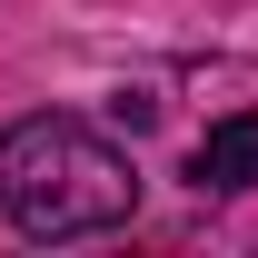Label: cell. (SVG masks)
<instances>
[{
  "instance_id": "6da1fadb",
  "label": "cell",
  "mask_w": 258,
  "mask_h": 258,
  "mask_svg": "<svg viewBox=\"0 0 258 258\" xmlns=\"http://www.w3.org/2000/svg\"><path fill=\"white\" fill-rule=\"evenodd\" d=\"M139 209L129 159L80 119H20L0 129V219L20 238H99Z\"/></svg>"
},
{
  "instance_id": "7a4b0ae2",
  "label": "cell",
  "mask_w": 258,
  "mask_h": 258,
  "mask_svg": "<svg viewBox=\"0 0 258 258\" xmlns=\"http://www.w3.org/2000/svg\"><path fill=\"white\" fill-rule=\"evenodd\" d=\"M199 189H258V119L238 109V119H219L209 139H199V159H189Z\"/></svg>"
}]
</instances>
